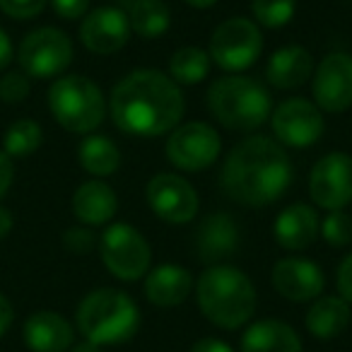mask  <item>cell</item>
<instances>
[{
    "instance_id": "obj_1",
    "label": "cell",
    "mask_w": 352,
    "mask_h": 352,
    "mask_svg": "<svg viewBox=\"0 0 352 352\" xmlns=\"http://www.w3.org/2000/svg\"><path fill=\"white\" fill-rule=\"evenodd\" d=\"M107 104L113 126L131 138L169 135L186 113L182 87L155 68H138L123 75Z\"/></svg>"
},
{
    "instance_id": "obj_2",
    "label": "cell",
    "mask_w": 352,
    "mask_h": 352,
    "mask_svg": "<svg viewBox=\"0 0 352 352\" xmlns=\"http://www.w3.org/2000/svg\"><path fill=\"white\" fill-rule=\"evenodd\" d=\"M292 186V160L275 138L249 135L222 160L220 188L244 208H265Z\"/></svg>"
},
{
    "instance_id": "obj_3",
    "label": "cell",
    "mask_w": 352,
    "mask_h": 352,
    "mask_svg": "<svg viewBox=\"0 0 352 352\" xmlns=\"http://www.w3.org/2000/svg\"><path fill=\"white\" fill-rule=\"evenodd\" d=\"M201 314L217 328L236 331L254 318L258 294L251 278L230 263L208 265L193 285Z\"/></svg>"
},
{
    "instance_id": "obj_4",
    "label": "cell",
    "mask_w": 352,
    "mask_h": 352,
    "mask_svg": "<svg viewBox=\"0 0 352 352\" xmlns=\"http://www.w3.org/2000/svg\"><path fill=\"white\" fill-rule=\"evenodd\" d=\"M206 104L220 126L236 133L258 131L273 113V97L268 87L244 73H227L212 80Z\"/></svg>"
},
{
    "instance_id": "obj_5",
    "label": "cell",
    "mask_w": 352,
    "mask_h": 352,
    "mask_svg": "<svg viewBox=\"0 0 352 352\" xmlns=\"http://www.w3.org/2000/svg\"><path fill=\"white\" fill-rule=\"evenodd\" d=\"M75 328L94 345H118L140 328V309L131 294L113 287H97L85 294L75 311Z\"/></svg>"
},
{
    "instance_id": "obj_6",
    "label": "cell",
    "mask_w": 352,
    "mask_h": 352,
    "mask_svg": "<svg viewBox=\"0 0 352 352\" xmlns=\"http://www.w3.org/2000/svg\"><path fill=\"white\" fill-rule=\"evenodd\" d=\"M49 111L60 128L89 135L104 123L109 104L102 87L85 75H60L49 87Z\"/></svg>"
},
{
    "instance_id": "obj_7",
    "label": "cell",
    "mask_w": 352,
    "mask_h": 352,
    "mask_svg": "<svg viewBox=\"0 0 352 352\" xmlns=\"http://www.w3.org/2000/svg\"><path fill=\"white\" fill-rule=\"evenodd\" d=\"M99 256L109 273L121 283H138L152 268V249L140 230L128 222H113L99 236Z\"/></svg>"
},
{
    "instance_id": "obj_8",
    "label": "cell",
    "mask_w": 352,
    "mask_h": 352,
    "mask_svg": "<svg viewBox=\"0 0 352 352\" xmlns=\"http://www.w3.org/2000/svg\"><path fill=\"white\" fill-rule=\"evenodd\" d=\"M263 54V32L251 17H227L212 30L208 56L225 73H244Z\"/></svg>"
},
{
    "instance_id": "obj_9",
    "label": "cell",
    "mask_w": 352,
    "mask_h": 352,
    "mask_svg": "<svg viewBox=\"0 0 352 352\" xmlns=\"http://www.w3.org/2000/svg\"><path fill=\"white\" fill-rule=\"evenodd\" d=\"M75 58L70 36L58 27H39L20 41L17 63L32 80L60 78Z\"/></svg>"
},
{
    "instance_id": "obj_10",
    "label": "cell",
    "mask_w": 352,
    "mask_h": 352,
    "mask_svg": "<svg viewBox=\"0 0 352 352\" xmlns=\"http://www.w3.org/2000/svg\"><path fill=\"white\" fill-rule=\"evenodd\" d=\"M220 133L206 121H182L166 135L164 142V155L169 164L184 174L206 171L208 166H212L220 160Z\"/></svg>"
},
{
    "instance_id": "obj_11",
    "label": "cell",
    "mask_w": 352,
    "mask_h": 352,
    "mask_svg": "<svg viewBox=\"0 0 352 352\" xmlns=\"http://www.w3.org/2000/svg\"><path fill=\"white\" fill-rule=\"evenodd\" d=\"M145 201L150 210L166 225H188L198 217L201 198L182 171H160L147 182Z\"/></svg>"
},
{
    "instance_id": "obj_12",
    "label": "cell",
    "mask_w": 352,
    "mask_h": 352,
    "mask_svg": "<svg viewBox=\"0 0 352 352\" xmlns=\"http://www.w3.org/2000/svg\"><path fill=\"white\" fill-rule=\"evenodd\" d=\"M273 138L283 147H311L321 140L326 131V118L323 111L304 97H289L273 107V113L268 118Z\"/></svg>"
},
{
    "instance_id": "obj_13",
    "label": "cell",
    "mask_w": 352,
    "mask_h": 352,
    "mask_svg": "<svg viewBox=\"0 0 352 352\" xmlns=\"http://www.w3.org/2000/svg\"><path fill=\"white\" fill-rule=\"evenodd\" d=\"M309 198L316 208L345 210L352 203V155L328 152L309 171Z\"/></svg>"
},
{
    "instance_id": "obj_14",
    "label": "cell",
    "mask_w": 352,
    "mask_h": 352,
    "mask_svg": "<svg viewBox=\"0 0 352 352\" xmlns=\"http://www.w3.org/2000/svg\"><path fill=\"white\" fill-rule=\"evenodd\" d=\"M311 97L323 113H342L352 107V56L347 51H331L318 60Z\"/></svg>"
},
{
    "instance_id": "obj_15",
    "label": "cell",
    "mask_w": 352,
    "mask_h": 352,
    "mask_svg": "<svg viewBox=\"0 0 352 352\" xmlns=\"http://www.w3.org/2000/svg\"><path fill=\"white\" fill-rule=\"evenodd\" d=\"M131 20L128 12L113 6H102L89 10L80 22L78 36L82 46L89 54L97 56H113L121 49H126L128 39H131Z\"/></svg>"
},
{
    "instance_id": "obj_16",
    "label": "cell",
    "mask_w": 352,
    "mask_h": 352,
    "mask_svg": "<svg viewBox=\"0 0 352 352\" xmlns=\"http://www.w3.org/2000/svg\"><path fill=\"white\" fill-rule=\"evenodd\" d=\"M270 285L283 299L304 304L321 297L326 287V275L316 261L302 258V256H285L273 263Z\"/></svg>"
},
{
    "instance_id": "obj_17",
    "label": "cell",
    "mask_w": 352,
    "mask_h": 352,
    "mask_svg": "<svg viewBox=\"0 0 352 352\" xmlns=\"http://www.w3.org/2000/svg\"><path fill=\"white\" fill-rule=\"evenodd\" d=\"M196 256L201 263L215 265L234 256L239 246V227L230 212H210L201 220L193 236Z\"/></svg>"
},
{
    "instance_id": "obj_18",
    "label": "cell",
    "mask_w": 352,
    "mask_h": 352,
    "mask_svg": "<svg viewBox=\"0 0 352 352\" xmlns=\"http://www.w3.org/2000/svg\"><path fill=\"white\" fill-rule=\"evenodd\" d=\"M193 285L196 280L188 268L176 263H160L147 270V275L142 278V292L152 307L174 309L191 297Z\"/></svg>"
},
{
    "instance_id": "obj_19",
    "label": "cell",
    "mask_w": 352,
    "mask_h": 352,
    "mask_svg": "<svg viewBox=\"0 0 352 352\" xmlns=\"http://www.w3.org/2000/svg\"><path fill=\"white\" fill-rule=\"evenodd\" d=\"M318 227H321V217L316 208L309 203H292L283 208L280 215L275 217L273 239L278 241L280 249L299 254L318 239Z\"/></svg>"
},
{
    "instance_id": "obj_20",
    "label": "cell",
    "mask_w": 352,
    "mask_h": 352,
    "mask_svg": "<svg viewBox=\"0 0 352 352\" xmlns=\"http://www.w3.org/2000/svg\"><path fill=\"white\" fill-rule=\"evenodd\" d=\"M22 338L32 352H68L75 345V328L65 316L41 309L25 321Z\"/></svg>"
},
{
    "instance_id": "obj_21",
    "label": "cell",
    "mask_w": 352,
    "mask_h": 352,
    "mask_svg": "<svg viewBox=\"0 0 352 352\" xmlns=\"http://www.w3.org/2000/svg\"><path fill=\"white\" fill-rule=\"evenodd\" d=\"M314 68H316V63H314L311 51L299 44H289L278 49L268 58L265 80H268L270 87L289 92V89H297L302 85H307L314 75Z\"/></svg>"
},
{
    "instance_id": "obj_22",
    "label": "cell",
    "mask_w": 352,
    "mask_h": 352,
    "mask_svg": "<svg viewBox=\"0 0 352 352\" xmlns=\"http://www.w3.org/2000/svg\"><path fill=\"white\" fill-rule=\"evenodd\" d=\"M73 212L80 225L102 227L116 217L118 196L104 179H89L80 184L73 193Z\"/></svg>"
},
{
    "instance_id": "obj_23",
    "label": "cell",
    "mask_w": 352,
    "mask_h": 352,
    "mask_svg": "<svg viewBox=\"0 0 352 352\" xmlns=\"http://www.w3.org/2000/svg\"><path fill=\"white\" fill-rule=\"evenodd\" d=\"M239 352H302V338L280 318H258L246 323Z\"/></svg>"
},
{
    "instance_id": "obj_24",
    "label": "cell",
    "mask_w": 352,
    "mask_h": 352,
    "mask_svg": "<svg viewBox=\"0 0 352 352\" xmlns=\"http://www.w3.org/2000/svg\"><path fill=\"white\" fill-rule=\"evenodd\" d=\"M352 321V307L340 294H321L307 309L304 326L318 340H333L342 336Z\"/></svg>"
},
{
    "instance_id": "obj_25",
    "label": "cell",
    "mask_w": 352,
    "mask_h": 352,
    "mask_svg": "<svg viewBox=\"0 0 352 352\" xmlns=\"http://www.w3.org/2000/svg\"><path fill=\"white\" fill-rule=\"evenodd\" d=\"M121 150L109 135L89 133L78 145V162L89 176L94 179H107L121 169Z\"/></svg>"
},
{
    "instance_id": "obj_26",
    "label": "cell",
    "mask_w": 352,
    "mask_h": 352,
    "mask_svg": "<svg viewBox=\"0 0 352 352\" xmlns=\"http://www.w3.org/2000/svg\"><path fill=\"white\" fill-rule=\"evenodd\" d=\"M212 60L208 56V49L201 46H182L176 49L169 58V78L174 80L179 87H193L201 85L203 80L210 75Z\"/></svg>"
},
{
    "instance_id": "obj_27",
    "label": "cell",
    "mask_w": 352,
    "mask_h": 352,
    "mask_svg": "<svg viewBox=\"0 0 352 352\" xmlns=\"http://www.w3.org/2000/svg\"><path fill=\"white\" fill-rule=\"evenodd\" d=\"M133 34L142 39H160L171 27V10L164 0H135L128 12Z\"/></svg>"
},
{
    "instance_id": "obj_28",
    "label": "cell",
    "mask_w": 352,
    "mask_h": 352,
    "mask_svg": "<svg viewBox=\"0 0 352 352\" xmlns=\"http://www.w3.org/2000/svg\"><path fill=\"white\" fill-rule=\"evenodd\" d=\"M44 142V131L34 118H20L6 131L3 138V152L10 160H25V157L34 155Z\"/></svg>"
},
{
    "instance_id": "obj_29",
    "label": "cell",
    "mask_w": 352,
    "mask_h": 352,
    "mask_svg": "<svg viewBox=\"0 0 352 352\" xmlns=\"http://www.w3.org/2000/svg\"><path fill=\"white\" fill-rule=\"evenodd\" d=\"M297 12V0H251V20L265 30H283Z\"/></svg>"
},
{
    "instance_id": "obj_30",
    "label": "cell",
    "mask_w": 352,
    "mask_h": 352,
    "mask_svg": "<svg viewBox=\"0 0 352 352\" xmlns=\"http://www.w3.org/2000/svg\"><path fill=\"white\" fill-rule=\"evenodd\" d=\"M318 236L333 249H345L352 244V217L345 210H331L321 220Z\"/></svg>"
},
{
    "instance_id": "obj_31",
    "label": "cell",
    "mask_w": 352,
    "mask_h": 352,
    "mask_svg": "<svg viewBox=\"0 0 352 352\" xmlns=\"http://www.w3.org/2000/svg\"><path fill=\"white\" fill-rule=\"evenodd\" d=\"M32 92V78L22 70H10L0 78V99L6 104H22Z\"/></svg>"
},
{
    "instance_id": "obj_32",
    "label": "cell",
    "mask_w": 352,
    "mask_h": 352,
    "mask_svg": "<svg viewBox=\"0 0 352 352\" xmlns=\"http://www.w3.org/2000/svg\"><path fill=\"white\" fill-rule=\"evenodd\" d=\"M99 246L97 234L92 232V227L80 225V227H70L63 232V249L73 256H87L92 254Z\"/></svg>"
},
{
    "instance_id": "obj_33",
    "label": "cell",
    "mask_w": 352,
    "mask_h": 352,
    "mask_svg": "<svg viewBox=\"0 0 352 352\" xmlns=\"http://www.w3.org/2000/svg\"><path fill=\"white\" fill-rule=\"evenodd\" d=\"M49 0H0V10L12 20H34L46 10Z\"/></svg>"
},
{
    "instance_id": "obj_34",
    "label": "cell",
    "mask_w": 352,
    "mask_h": 352,
    "mask_svg": "<svg viewBox=\"0 0 352 352\" xmlns=\"http://www.w3.org/2000/svg\"><path fill=\"white\" fill-rule=\"evenodd\" d=\"M54 12L60 17V20H82L85 15L89 12V0H49Z\"/></svg>"
},
{
    "instance_id": "obj_35",
    "label": "cell",
    "mask_w": 352,
    "mask_h": 352,
    "mask_svg": "<svg viewBox=\"0 0 352 352\" xmlns=\"http://www.w3.org/2000/svg\"><path fill=\"white\" fill-rule=\"evenodd\" d=\"M336 287H338V294L352 307V254H347L345 258L338 263Z\"/></svg>"
},
{
    "instance_id": "obj_36",
    "label": "cell",
    "mask_w": 352,
    "mask_h": 352,
    "mask_svg": "<svg viewBox=\"0 0 352 352\" xmlns=\"http://www.w3.org/2000/svg\"><path fill=\"white\" fill-rule=\"evenodd\" d=\"M12 179H15V164L6 152H0V198L10 191Z\"/></svg>"
},
{
    "instance_id": "obj_37",
    "label": "cell",
    "mask_w": 352,
    "mask_h": 352,
    "mask_svg": "<svg viewBox=\"0 0 352 352\" xmlns=\"http://www.w3.org/2000/svg\"><path fill=\"white\" fill-rule=\"evenodd\" d=\"M188 352H234L230 342L220 340V338H201L191 345Z\"/></svg>"
},
{
    "instance_id": "obj_38",
    "label": "cell",
    "mask_w": 352,
    "mask_h": 352,
    "mask_svg": "<svg viewBox=\"0 0 352 352\" xmlns=\"http://www.w3.org/2000/svg\"><path fill=\"white\" fill-rule=\"evenodd\" d=\"M15 58V46H12V39L3 27H0V70H6L8 65Z\"/></svg>"
},
{
    "instance_id": "obj_39",
    "label": "cell",
    "mask_w": 352,
    "mask_h": 352,
    "mask_svg": "<svg viewBox=\"0 0 352 352\" xmlns=\"http://www.w3.org/2000/svg\"><path fill=\"white\" fill-rule=\"evenodd\" d=\"M12 321H15V309H12L10 299L6 294H0V338L10 331Z\"/></svg>"
},
{
    "instance_id": "obj_40",
    "label": "cell",
    "mask_w": 352,
    "mask_h": 352,
    "mask_svg": "<svg viewBox=\"0 0 352 352\" xmlns=\"http://www.w3.org/2000/svg\"><path fill=\"white\" fill-rule=\"evenodd\" d=\"M12 225H15V220H12V212L8 210V208L0 206V239H6V236L10 234Z\"/></svg>"
},
{
    "instance_id": "obj_41",
    "label": "cell",
    "mask_w": 352,
    "mask_h": 352,
    "mask_svg": "<svg viewBox=\"0 0 352 352\" xmlns=\"http://www.w3.org/2000/svg\"><path fill=\"white\" fill-rule=\"evenodd\" d=\"M68 352H104L102 350V345H94V342H89V340H82V342H78V345H73Z\"/></svg>"
},
{
    "instance_id": "obj_42",
    "label": "cell",
    "mask_w": 352,
    "mask_h": 352,
    "mask_svg": "<svg viewBox=\"0 0 352 352\" xmlns=\"http://www.w3.org/2000/svg\"><path fill=\"white\" fill-rule=\"evenodd\" d=\"M184 3H186L188 8H193V10H210L217 0H184Z\"/></svg>"
}]
</instances>
